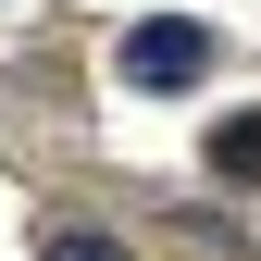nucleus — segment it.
Listing matches in <instances>:
<instances>
[{"instance_id":"nucleus-1","label":"nucleus","mask_w":261,"mask_h":261,"mask_svg":"<svg viewBox=\"0 0 261 261\" xmlns=\"http://www.w3.org/2000/svg\"><path fill=\"white\" fill-rule=\"evenodd\" d=\"M112 62H124V87L174 100V87H199V75H212V25H187V13H149V25H137Z\"/></svg>"},{"instance_id":"nucleus-2","label":"nucleus","mask_w":261,"mask_h":261,"mask_svg":"<svg viewBox=\"0 0 261 261\" xmlns=\"http://www.w3.org/2000/svg\"><path fill=\"white\" fill-rule=\"evenodd\" d=\"M212 174L261 187V112H224V137H212Z\"/></svg>"},{"instance_id":"nucleus-3","label":"nucleus","mask_w":261,"mask_h":261,"mask_svg":"<svg viewBox=\"0 0 261 261\" xmlns=\"http://www.w3.org/2000/svg\"><path fill=\"white\" fill-rule=\"evenodd\" d=\"M38 261H124V249L100 237V224H50V237H38Z\"/></svg>"}]
</instances>
